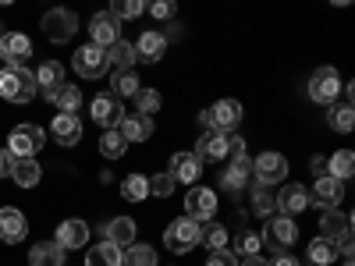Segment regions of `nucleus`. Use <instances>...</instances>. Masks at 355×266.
I'll return each instance as SVG.
<instances>
[{"label":"nucleus","mask_w":355,"mask_h":266,"mask_svg":"<svg viewBox=\"0 0 355 266\" xmlns=\"http://www.w3.org/2000/svg\"><path fill=\"white\" fill-rule=\"evenodd\" d=\"M25 234H28L25 213L15 210V206H4V210H0V242H4V245H18Z\"/></svg>","instance_id":"nucleus-13"},{"label":"nucleus","mask_w":355,"mask_h":266,"mask_svg":"<svg viewBox=\"0 0 355 266\" xmlns=\"http://www.w3.org/2000/svg\"><path fill=\"white\" fill-rule=\"evenodd\" d=\"M121 117H125V110H121V100H117L114 93H110V96L103 93V96L93 100V121H96L103 132H110L117 121H121Z\"/></svg>","instance_id":"nucleus-18"},{"label":"nucleus","mask_w":355,"mask_h":266,"mask_svg":"<svg viewBox=\"0 0 355 266\" xmlns=\"http://www.w3.org/2000/svg\"><path fill=\"white\" fill-rule=\"evenodd\" d=\"M171 177H174V181H185L192 188L202 177V160L196 153H174L171 157Z\"/></svg>","instance_id":"nucleus-17"},{"label":"nucleus","mask_w":355,"mask_h":266,"mask_svg":"<svg viewBox=\"0 0 355 266\" xmlns=\"http://www.w3.org/2000/svg\"><path fill=\"white\" fill-rule=\"evenodd\" d=\"M227 139H231V135H224V132H202V139L196 142V157L220 163V160L227 157Z\"/></svg>","instance_id":"nucleus-24"},{"label":"nucleus","mask_w":355,"mask_h":266,"mask_svg":"<svg viewBox=\"0 0 355 266\" xmlns=\"http://www.w3.org/2000/svg\"><path fill=\"white\" fill-rule=\"evenodd\" d=\"M71 68H75L82 78H103V75H107V68H110L107 50H100V46H93V43L78 46V50H75V57H71Z\"/></svg>","instance_id":"nucleus-5"},{"label":"nucleus","mask_w":355,"mask_h":266,"mask_svg":"<svg viewBox=\"0 0 355 266\" xmlns=\"http://www.w3.org/2000/svg\"><path fill=\"white\" fill-rule=\"evenodd\" d=\"M150 11H153V18H160V21H164V18H174V11H178V8H174V0H157V4H153Z\"/></svg>","instance_id":"nucleus-46"},{"label":"nucleus","mask_w":355,"mask_h":266,"mask_svg":"<svg viewBox=\"0 0 355 266\" xmlns=\"http://www.w3.org/2000/svg\"><path fill=\"white\" fill-rule=\"evenodd\" d=\"M33 57V43L21 33H4L0 36V61L8 68H25V61Z\"/></svg>","instance_id":"nucleus-11"},{"label":"nucleus","mask_w":355,"mask_h":266,"mask_svg":"<svg viewBox=\"0 0 355 266\" xmlns=\"http://www.w3.org/2000/svg\"><path fill=\"white\" fill-rule=\"evenodd\" d=\"M327 174L338 177V181H348L355 174V153L352 150H338L334 157H327Z\"/></svg>","instance_id":"nucleus-32"},{"label":"nucleus","mask_w":355,"mask_h":266,"mask_svg":"<svg viewBox=\"0 0 355 266\" xmlns=\"http://www.w3.org/2000/svg\"><path fill=\"white\" fill-rule=\"evenodd\" d=\"M309 195H313L316 206H323V210H338V202L345 199V181H338V177H331V174H323V177H316V188Z\"/></svg>","instance_id":"nucleus-16"},{"label":"nucleus","mask_w":355,"mask_h":266,"mask_svg":"<svg viewBox=\"0 0 355 266\" xmlns=\"http://www.w3.org/2000/svg\"><path fill=\"white\" fill-rule=\"evenodd\" d=\"M160 93H153V89H139L135 93V114H142V117H150V114H157L160 110Z\"/></svg>","instance_id":"nucleus-41"},{"label":"nucleus","mask_w":355,"mask_h":266,"mask_svg":"<svg viewBox=\"0 0 355 266\" xmlns=\"http://www.w3.org/2000/svg\"><path fill=\"white\" fill-rule=\"evenodd\" d=\"M53 139L61 142V145H75L82 139V121H78V114H57L53 117V125H50Z\"/></svg>","instance_id":"nucleus-26"},{"label":"nucleus","mask_w":355,"mask_h":266,"mask_svg":"<svg viewBox=\"0 0 355 266\" xmlns=\"http://www.w3.org/2000/svg\"><path fill=\"white\" fill-rule=\"evenodd\" d=\"M61 85H64V68H61V64H57V61L40 64V71H36V89H40L46 100H53Z\"/></svg>","instance_id":"nucleus-25"},{"label":"nucleus","mask_w":355,"mask_h":266,"mask_svg":"<svg viewBox=\"0 0 355 266\" xmlns=\"http://www.w3.org/2000/svg\"><path fill=\"white\" fill-rule=\"evenodd\" d=\"M239 266H266V263H263V259H259V256H249V259H242V263H239Z\"/></svg>","instance_id":"nucleus-50"},{"label":"nucleus","mask_w":355,"mask_h":266,"mask_svg":"<svg viewBox=\"0 0 355 266\" xmlns=\"http://www.w3.org/2000/svg\"><path fill=\"white\" fill-rule=\"evenodd\" d=\"M259 249H263V242H259L256 231H242L239 238H234V256H245V259H249V256H256Z\"/></svg>","instance_id":"nucleus-42"},{"label":"nucleus","mask_w":355,"mask_h":266,"mask_svg":"<svg viewBox=\"0 0 355 266\" xmlns=\"http://www.w3.org/2000/svg\"><path fill=\"white\" fill-rule=\"evenodd\" d=\"M313 174H316V177L327 174V157H313Z\"/></svg>","instance_id":"nucleus-49"},{"label":"nucleus","mask_w":355,"mask_h":266,"mask_svg":"<svg viewBox=\"0 0 355 266\" xmlns=\"http://www.w3.org/2000/svg\"><path fill=\"white\" fill-rule=\"evenodd\" d=\"M295 238H299V227H295V220L284 217V213L266 220V227H263V234H259V242H263V245H270L274 252H284Z\"/></svg>","instance_id":"nucleus-6"},{"label":"nucleus","mask_w":355,"mask_h":266,"mask_svg":"<svg viewBox=\"0 0 355 266\" xmlns=\"http://www.w3.org/2000/svg\"><path fill=\"white\" fill-rule=\"evenodd\" d=\"M174 177H171V170H160L157 177H150V195H157V199H167L171 192H174Z\"/></svg>","instance_id":"nucleus-44"},{"label":"nucleus","mask_w":355,"mask_h":266,"mask_svg":"<svg viewBox=\"0 0 355 266\" xmlns=\"http://www.w3.org/2000/svg\"><path fill=\"white\" fill-rule=\"evenodd\" d=\"M117 135L125 142H146L153 135V117H142V114H125L117 121Z\"/></svg>","instance_id":"nucleus-19"},{"label":"nucleus","mask_w":355,"mask_h":266,"mask_svg":"<svg viewBox=\"0 0 355 266\" xmlns=\"http://www.w3.org/2000/svg\"><path fill=\"white\" fill-rule=\"evenodd\" d=\"M121 252H125V249H117L114 242H100V245L89 249L85 266H121Z\"/></svg>","instance_id":"nucleus-29"},{"label":"nucleus","mask_w":355,"mask_h":266,"mask_svg":"<svg viewBox=\"0 0 355 266\" xmlns=\"http://www.w3.org/2000/svg\"><path fill=\"white\" fill-rule=\"evenodd\" d=\"M53 242L61 245L64 252H71V249H82V245L89 242V224H85V220H78V217L64 220L61 227H57V238H53Z\"/></svg>","instance_id":"nucleus-20"},{"label":"nucleus","mask_w":355,"mask_h":266,"mask_svg":"<svg viewBox=\"0 0 355 266\" xmlns=\"http://www.w3.org/2000/svg\"><path fill=\"white\" fill-rule=\"evenodd\" d=\"M11 163H15V157H11L8 150H0V177H8V174H11Z\"/></svg>","instance_id":"nucleus-48"},{"label":"nucleus","mask_w":355,"mask_h":266,"mask_svg":"<svg viewBox=\"0 0 355 266\" xmlns=\"http://www.w3.org/2000/svg\"><path fill=\"white\" fill-rule=\"evenodd\" d=\"M89 36H93V46L110 50L117 39H121V21H117L110 11H100V15H93V21H89Z\"/></svg>","instance_id":"nucleus-12"},{"label":"nucleus","mask_w":355,"mask_h":266,"mask_svg":"<svg viewBox=\"0 0 355 266\" xmlns=\"http://www.w3.org/2000/svg\"><path fill=\"white\" fill-rule=\"evenodd\" d=\"M206 117H210V132H231L242 121V103L239 100H217L214 107H206Z\"/></svg>","instance_id":"nucleus-10"},{"label":"nucleus","mask_w":355,"mask_h":266,"mask_svg":"<svg viewBox=\"0 0 355 266\" xmlns=\"http://www.w3.org/2000/svg\"><path fill=\"white\" fill-rule=\"evenodd\" d=\"M11 177H15V185H21V188H36L40 177H43V167L36 160H15L11 163Z\"/></svg>","instance_id":"nucleus-28"},{"label":"nucleus","mask_w":355,"mask_h":266,"mask_svg":"<svg viewBox=\"0 0 355 266\" xmlns=\"http://www.w3.org/2000/svg\"><path fill=\"white\" fill-rule=\"evenodd\" d=\"M309 206H313V195H309L306 185H284V188L277 192V210H281L284 217H295V213L309 210Z\"/></svg>","instance_id":"nucleus-14"},{"label":"nucleus","mask_w":355,"mask_h":266,"mask_svg":"<svg viewBox=\"0 0 355 266\" xmlns=\"http://www.w3.org/2000/svg\"><path fill=\"white\" fill-rule=\"evenodd\" d=\"M121 195L128 202H142V199H150V177H142V174H128L125 181H121Z\"/></svg>","instance_id":"nucleus-35"},{"label":"nucleus","mask_w":355,"mask_h":266,"mask_svg":"<svg viewBox=\"0 0 355 266\" xmlns=\"http://www.w3.org/2000/svg\"><path fill=\"white\" fill-rule=\"evenodd\" d=\"M36 75L28 68H4L0 71V96H4L8 103H28L36 100Z\"/></svg>","instance_id":"nucleus-1"},{"label":"nucleus","mask_w":355,"mask_h":266,"mask_svg":"<svg viewBox=\"0 0 355 266\" xmlns=\"http://www.w3.org/2000/svg\"><path fill=\"white\" fill-rule=\"evenodd\" d=\"M135 220L132 217H114L110 224H103V242H114L117 249H128L135 242Z\"/></svg>","instance_id":"nucleus-23"},{"label":"nucleus","mask_w":355,"mask_h":266,"mask_svg":"<svg viewBox=\"0 0 355 266\" xmlns=\"http://www.w3.org/2000/svg\"><path fill=\"white\" fill-rule=\"evenodd\" d=\"M252 174H256L259 185L274 188V185H281L284 177H288V160H284L281 153H259V157L252 160Z\"/></svg>","instance_id":"nucleus-7"},{"label":"nucleus","mask_w":355,"mask_h":266,"mask_svg":"<svg viewBox=\"0 0 355 266\" xmlns=\"http://www.w3.org/2000/svg\"><path fill=\"white\" fill-rule=\"evenodd\" d=\"M202 242V224L189 220V217H178L164 227V249L171 252H192Z\"/></svg>","instance_id":"nucleus-2"},{"label":"nucleus","mask_w":355,"mask_h":266,"mask_svg":"<svg viewBox=\"0 0 355 266\" xmlns=\"http://www.w3.org/2000/svg\"><path fill=\"white\" fill-rule=\"evenodd\" d=\"M107 61L121 71V68H132L135 64V46L132 43H125V39H117L110 50H107Z\"/></svg>","instance_id":"nucleus-38"},{"label":"nucleus","mask_w":355,"mask_h":266,"mask_svg":"<svg viewBox=\"0 0 355 266\" xmlns=\"http://www.w3.org/2000/svg\"><path fill=\"white\" fill-rule=\"evenodd\" d=\"M46 145V132L40 125H18L8 135V153L15 160H36V153Z\"/></svg>","instance_id":"nucleus-3"},{"label":"nucleus","mask_w":355,"mask_h":266,"mask_svg":"<svg viewBox=\"0 0 355 266\" xmlns=\"http://www.w3.org/2000/svg\"><path fill=\"white\" fill-rule=\"evenodd\" d=\"M57 110H61V114H78V107H82V89L78 85H61V89H57V96L50 100Z\"/></svg>","instance_id":"nucleus-33"},{"label":"nucleus","mask_w":355,"mask_h":266,"mask_svg":"<svg viewBox=\"0 0 355 266\" xmlns=\"http://www.w3.org/2000/svg\"><path fill=\"white\" fill-rule=\"evenodd\" d=\"M249 174H252L249 153H245V157H231V167L220 174V185H224L227 192H242V188L249 185Z\"/></svg>","instance_id":"nucleus-21"},{"label":"nucleus","mask_w":355,"mask_h":266,"mask_svg":"<svg viewBox=\"0 0 355 266\" xmlns=\"http://www.w3.org/2000/svg\"><path fill=\"white\" fill-rule=\"evenodd\" d=\"M206 266H239V256H234V252H227V249H217V252H210Z\"/></svg>","instance_id":"nucleus-45"},{"label":"nucleus","mask_w":355,"mask_h":266,"mask_svg":"<svg viewBox=\"0 0 355 266\" xmlns=\"http://www.w3.org/2000/svg\"><path fill=\"white\" fill-rule=\"evenodd\" d=\"M0 28H4V25H0ZM0 36H4V33H0Z\"/></svg>","instance_id":"nucleus-51"},{"label":"nucleus","mask_w":355,"mask_h":266,"mask_svg":"<svg viewBox=\"0 0 355 266\" xmlns=\"http://www.w3.org/2000/svg\"><path fill=\"white\" fill-rule=\"evenodd\" d=\"M341 96V75L334 68H316L309 75V100L323 103V107H334Z\"/></svg>","instance_id":"nucleus-4"},{"label":"nucleus","mask_w":355,"mask_h":266,"mask_svg":"<svg viewBox=\"0 0 355 266\" xmlns=\"http://www.w3.org/2000/svg\"><path fill=\"white\" fill-rule=\"evenodd\" d=\"M214 213H217V192L214 188H189L185 217L196 224H206V220H214Z\"/></svg>","instance_id":"nucleus-8"},{"label":"nucleus","mask_w":355,"mask_h":266,"mask_svg":"<svg viewBox=\"0 0 355 266\" xmlns=\"http://www.w3.org/2000/svg\"><path fill=\"white\" fill-rule=\"evenodd\" d=\"M202 242L210 245V252L227 249V227H224V224H214V220H206V224H202Z\"/></svg>","instance_id":"nucleus-40"},{"label":"nucleus","mask_w":355,"mask_h":266,"mask_svg":"<svg viewBox=\"0 0 355 266\" xmlns=\"http://www.w3.org/2000/svg\"><path fill=\"white\" fill-rule=\"evenodd\" d=\"M75 28H78V21H75V15L64 11V8H53V11L43 15V33H46L50 43H68V39L75 36Z\"/></svg>","instance_id":"nucleus-9"},{"label":"nucleus","mask_w":355,"mask_h":266,"mask_svg":"<svg viewBox=\"0 0 355 266\" xmlns=\"http://www.w3.org/2000/svg\"><path fill=\"white\" fill-rule=\"evenodd\" d=\"M266 266H299V259L288 256V252H274V259L266 263Z\"/></svg>","instance_id":"nucleus-47"},{"label":"nucleus","mask_w":355,"mask_h":266,"mask_svg":"<svg viewBox=\"0 0 355 266\" xmlns=\"http://www.w3.org/2000/svg\"><path fill=\"white\" fill-rule=\"evenodd\" d=\"M327 121H331V128L334 132H352V125H355V110H352V103H334L331 107V114H327Z\"/></svg>","instance_id":"nucleus-36"},{"label":"nucleus","mask_w":355,"mask_h":266,"mask_svg":"<svg viewBox=\"0 0 355 266\" xmlns=\"http://www.w3.org/2000/svg\"><path fill=\"white\" fill-rule=\"evenodd\" d=\"M309 259H313L316 266H331V263L338 259V245L327 242V238H313V242H309Z\"/></svg>","instance_id":"nucleus-37"},{"label":"nucleus","mask_w":355,"mask_h":266,"mask_svg":"<svg viewBox=\"0 0 355 266\" xmlns=\"http://www.w3.org/2000/svg\"><path fill=\"white\" fill-rule=\"evenodd\" d=\"M121 266H157V249L153 245H142V242H132L121 252Z\"/></svg>","instance_id":"nucleus-31"},{"label":"nucleus","mask_w":355,"mask_h":266,"mask_svg":"<svg viewBox=\"0 0 355 266\" xmlns=\"http://www.w3.org/2000/svg\"><path fill=\"white\" fill-rule=\"evenodd\" d=\"M164 50H167V36L157 33V28L142 33L139 43H135V57H139V61H146V64H157L160 57H164Z\"/></svg>","instance_id":"nucleus-22"},{"label":"nucleus","mask_w":355,"mask_h":266,"mask_svg":"<svg viewBox=\"0 0 355 266\" xmlns=\"http://www.w3.org/2000/svg\"><path fill=\"white\" fill-rule=\"evenodd\" d=\"M249 206H252V213L256 217H270V213H277V192L274 188H266V185H256L252 192H249Z\"/></svg>","instance_id":"nucleus-30"},{"label":"nucleus","mask_w":355,"mask_h":266,"mask_svg":"<svg viewBox=\"0 0 355 266\" xmlns=\"http://www.w3.org/2000/svg\"><path fill=\"white\" fill-rule=\"evenodd\" d=\"M352 234V217L348 213H341V210H323V217H320V238H327V242H345Z\"/></svg>","instance_id":"nucleus-15"},{"label":"nucleus","mask_w":355,"mask_h":266,"mask_svg":"<svg viewBox=\"0 0 355 266\" xmlns=\"http://www.w3.org/2000/svg\"><path fill=\"white\" fill-rule=\"evenodd\" d=\"M125 150H128V142L117 135V128H110V132H103L100 135V153L107 157V160H117V157H125Z\"/></svg>","instance_id":"nucleus-39"},{"label":"nucleus","mask_w":355,"mask_h":266,"mask_svg":"<svg viewBox=\"0 0 355 266\" xmlns=\"http://www.w3.org/2000/svg\"><path fill=\"white\" fill-rule=\"evenodd\" d=\"M28 266H64V249L57 242H36L28 252Z\"/></svg>","instance_id":"nucleus-27"},{"label":"nucleus","mask_w":355,"mask_h":266,"mask_svg":"<svg viewBox=\"0 0 355 266\" xmlns=\"http://www.w3.org/2000/svg\"><path fill=\"white\" fill-rule=\"evenodd\" d=\"M110 85H114V96H135L139 89H142V85H139L135 68H121V71H114Z\"/></svg>","instance_id":"nucleus-34"},{"label":"nucleus","mask_w":355,"mask_h":266,"mask_svg":"<svg viewBox=\"0 0 355 266\" xmlns=\"http://www.w3.org/2000/svg\"><path fill=\"white\" fill-rule=\"evenodd\" d=\"M142 11H146L142 0H117V4L110 8V15H114L117 21H125V18H139Z\"/></svg>","instance_id":"nucleus-43"}]
</instances>
